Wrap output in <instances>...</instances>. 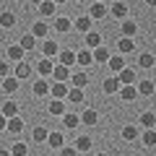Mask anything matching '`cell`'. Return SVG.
I'll use <instances>...</instances> for the list:
<instances>
[{
    "mask_svg": "<svg viewBox=\"0 0 156 156\" xmlns=\"http://www.w3.org/2000/svg\"><path fill=\"white\" fill-rule=\"evenodd\" d=\"M117 81H120L122 86H133V83H135V70H133V68H128V65H125L122 70L117 73Z\"/></svg>",
    "mask_w": 156,
    "mask_h": 156,
    "instance_id": "6da1fadb",
    "label": "cell"
},
{
    "mask_svg": "<svg viewBox=\"0 0 156 156\" xmlns=\"http://www.w3.org/2000/svg\"><path fill=\"white\" fill-rule=\"evenodd\" d=\"M31 76V65H29L26 60H21L16 65V70H13V78H18V81H26V78Z\"/></svg>",
    "mask_w": 156,
    "mask_h": 156,
    "instance_id": "7a4b0ae2",
    "label": "cell"
},
{
    "mask_svg": "<svg viewBox=\"0 0 156 156\" xmlns=\"http://www.w3.org/2000/svg\"><path fill=\"white\" fill-rule=\"evenodd\" d=\"M52 78H55V83H65L68 78H70V70L65 65H55L52 68Z\"/></svg>",
    "mask_w": 156,
    "mask_h": 156,
    "instance_id": "3957f363",
    "label": "cell"
},
{
    "mask_svg": "<svg viewBox=\"0 0 156 156\" xmlns=\"http://www.w3.org/2000/svg\"><path fill=\"white\" fill-rule=\"evenodd\" d=\"M50 148H62L65 146V135L62 133H47V140H44Z\"/></svg>",
    "mask_w": 156,
    "mask_h": 156,
    "instance_id": "277c9868",
    "label": "cell"
},
{
    "mask_svg": "<svg viewBox=\"0 0 156 156\" xmlns=\"http://www.w3.org/2000/svg\"><path fill=\"white\" fill-rule=\"evenodd\" d=\"M120 86H122V83L117 81V76H112V78H107L104 83H101V89H104V94H112V96H115L117 91H120Z\"/></svg>",
    "mask_w": 156,
    "mask_h": 156,
    "instance_id": "5b68a950",
    "label": "cell"
},
{
    "mask_svg": "<svg viewBox=\"0 0 156 156\" xmlns=\"http://www.w3.org/2000/svg\"><path fill=\"white\" fill-rule=\"evenodd\" d=\"M107 65H109V70H112V73H120V70L125 68V57H122V55H109Z\"/></svg>",
    "mask_w": 156,
    "mask_h": 156,
    "instance_id": "8992f818",
    "label": "cell"
},
{
    "mask_svg": "<svg viewBox=\"0 0 156 156\" xmlns=\"http://www.w3.org/2000/svg\"><path fill=\"white\" fill-rule=\"evenodd\" d=\"M107 13H109V11H107L104 3H94V5L89 8V18H96V21H99V18H104Z\"/></svg>",
    "mask_w": 156,
    "mask_h": 156,
    "instance_id": "52a82bcc",
    "label": "cell"
},
{
    "mask_svg": "<svg viewBox=\"0 0 156 156\" xmlns=\"http://www.w3.org/2000/svg\"><path fill=\"white\" fill-rule=\"evenodd\" d=\"M47 34H50V26H47L44 21H37V23H34V29H31V37L34 39H44Z\"/></svg>",
    "mask_w": 156,
    "mask_h": 156,
    "instance_id": "ba28073f",
    "label": "cell"
},
{
    "mask_svg": "<svg viewBox=\"0 0 156 156\" xmlns=\"http://www.w3.org/2000/svg\"><path fill=\"white\" fill-rule=\"evenodd\" d=\"M5 130H8V133H13V135H18V133H21V130H23V120H21V117H11V120H8V125H5Z\"/></svg>",
    "mask_w": 156,
    "mask_h": 156,
    "instance_id": "9c48e42d",
    "label": "cell"
},
{
    "mask_svg": "<svg viewBox=\"0 0 156 156\" xmlns=\"http://www.w3.org/2000/svg\"><path fill=\"white\" fill-rule=\"evenodd\" d=\"M39 16L42 18L55 16V3H52V0H42V3H39Z\"/></svg>",
    "mask_w": 156,
    "mask_h": 156,
    "instance_id": "30bf717a",
    "label": "cell"
},
{
    "mask_svg": "<svg viewBox=\"0 0 156 156\" xmlns=\"http://www.w3.org/2000/svg\"><path fill=\"white\" fill-rule=\"evenodd\" d=\"M50 94H52V99H65V96H68V86L65 83H52L50 86Z\"/></svg>",
    "mask_w": 156,
    "mask_h": 156,
    "instance_id": "8fae6325",
    "label": "cell"
},
{
    "mask_svg": "<svg viewBox=\"0 0 156 156\" xmlns=\"http://www.w3.org/2000/svg\"><path fill=\"white\" fill-rule=\"evenodd\" d=\"M57 52H60V47H57V42H50V39H47V42H44V47H42V55H44L47 60H52V57H55Z\"/></svg>",
    "mask_w": 156,
    "mask_h": 156,
    "instance_id": "7c38bea8",
    "label": "cell"
},
{
    "mask_svg": "<svg viewBox=\"0 0 156 156\" xmlns=\"http://www.w3.org/2000/svg\"><path fill=\"white\" fill-rule=\"evenodd\" d=\"M117 94H120V99H122V101H133L135 96H138V91H135V86H120Z\"/></svg>",
    "mask_w": 156,
    "mask_h": 156,
    "instance_id": "4fadbf2b",
    "label": "cell"
},
{
    "mask_svg": "<svg viewBox=\"0 0 156 156\" xmlns=\"http://www.w3.org/2000/svg\"><path fill=\"white\" fill-rule=\"evenodd\" d=\"M73 29V23H70V18H65V16H60V18H55V31H60V34H68Z\"/></svg>",
    "mask_w": 156,
    "mask_h": 156,
    "instance_id": "5bb4252c",
    "label": "cell"
},
{
    "mask_svg": "<svg viewBox=\"0 0 156 156\" xmlns=\"http://www.w3.org/2000/svg\"><path fill=\"white\" fill-rule=\"evenodd\" d=\"M86 44H89L91 50L101 47V34H99V31H86Z\"/></svg>",
    "mask_w": 156,
    "mask_h": 156,
    "instance_id": "9a60e30c",
    "label": "cell"
},
{
    "mask_svg": "<svg viewBox=\"0 0 156 156\" xmlns=\"http://www.w3.org/2000/svg\"><path fill=\"white\" fill-rule=\"evenodd\" d=\"M0 115L5 117V120L16 117V115H18V104H16V101H5V104H3V112H0Z\"/></svg>",
    "mask_w": 156,
    "mask_h": 156,
    "instance_id": "2e32d148",
    "label": "cell"
},
{
    "mask_svg": "<svg viewBox=\"0 0 156 156\" xmlns=\"http://www.w3.org/2000/svg\"><path fill=\"white\" fill-rule=\"evenodd\" d=\"M57 55H60V62H57V65H65V68H70L73 62H76V52H73V50H65V52H57Z\"/></svg>",
    "mask_w": 156,
    "mask_h": 156,
    "instance_id": "e0dca14e",
    "label": "cell"
},
{
    "mask_svg": "<svg viewBox=\"0 0 156 156\" xmlns=\"http://www.w3.org/2000/svg\"><path fill=\"white\" fill-rule=\"evenodd\" d=\"M52 68H55V65H52V60H47V57L37 62V73H39V76H52Z\"/></svg>",
    "mask_w": 156,
    "mask_h": 156,
    "instance_id": "ac0fdd59",
    "label": "cell"
},
{
    "mask_svg": "<svg viewBox=\"0 0 156 156\" xmlns=\"http://www.w3.org/2000/svg\"><path fill=\"white\" fill-rule=\"evenodd\" d=\"M34 94H37V96H47V94H50V83H47L44 78L34 81Z\"/></svg>",
    "mask_w": 156,
    "mask_h": 156,
    "instance_id": "d6986e66",
    "label": "cell"
},
{
    "mask_svg": "<svg viewBox=\"0 0 156 156\" xmlns=\"http://www.w3.org/2000/svg\"><path fill=\"white\" fill-rule=\"evenodd\" d=\"M34 44H37V39H34L31 34H23L21 42H18V47H21L23 52H31V50H34Z\"/></svg>",
    "mask_w": 156,
    "mask_h": 156,
    "instance_id": "ffe728a7",
    "label": "cell"
},
{
    "mask_svg": "<svg viewBox=\"0 0 156 156\" xmlns=\"http://www.w3.org/2000/svg\"><path fill=\"white\" fill-rule=\"evenodd\" d=\"M3 89H5V94H13V91H18V78L5 76V78H3Z\"/></svg>",
    "mask_w": 156,
    "mask_h": 156,
    "instance_id": "44dd1931",
    "label": "cell"
},
{
    "mask_svg": "<svg viewBox=\"0 0 156 156\" xmlns=\"http://www.w3.org/2000/svg\"><path fill=\"white\" fill-rule=\"evenodd\" d=\"M109 55H112V52L107 50V47H96V50L91 52V57H94L96 62H107V60H109Z\"/></svg>",
    "mask_w": 156,
    "mask_h": 156,
    "instance_id": "7402d4cb",
    "label": "cell"
},
{
    "mask_svg": "<svg viewBox=\"0 0 156 156\" xmlns=\"http://www.w3.org/2000/svg\"><path fill=\"white\" fill-rule=\"evenodd\" d=\"M70 78H73V89H83L89 83V76L86 73H70Z\"/></svg>",
    "mask_w": 156,
    "mask_h": 156,
    "instance_id": "603a6c76",
    "label": "cell"
},
{
    "mask_svg": "<svg viewBox=\"0 0 156 156\" xmlns=\"http://www.w3.org/2000/svg\"><path fill=\"white\" fill-rule=\"evenodd\" d=\"M135 31H138V23H135V21H122V37L133 39Z\"/></svg>",
    "mask_w": 156,
    "mask_h": 156,
    "instance_id": "cb8c5ba5",
    "label": "cell"
},
{
    "mask_svg": "<svg viewBox=\"0 0 156 156\" xmlns=\"http://www.w3.org/2000/svg\"><path fill=\"white\" fill-rule=\"evenodd\" d=\"M117 50L122 52V55H125V52H133L135 50V42H133V39H128V37H122L120 42H117Z\"/></svg>",
    "mask_w": 156,
    "mask_h": 156,
    "instance_id": "d4e9b609",
    "label": "cell"
},
{
    "mask_svg": "<svg viewBox=\"0 0 156 156\" xmlns=\"http://www.w3.org/2000/svg\"><path fill=\"white\" fill-rule=\"evenodd\" d=\"M0 26H5V29L16 26V16H13L11 11H3V13H0Z\"/></svg>",
    "mask_w": 156,
    "mask_h": 156,
    "instance_id": "484cf974",
    "label": "cell"
},
{
    "mask_svg": "<svg viewBox=\"0 0 156 156\" xmlns=\"http://www.w3.org/2000/svg\"><path fill=\"white\" fill-rule=\"evenodd\" d=\"M62 125H65V128H78V125H81V117H78V115H73V112H70V115H62Z\"/></svg>",
    "mask_w": 156,
    "mask_h": 156,
    "instance_id": "4316f807",
    "label": "cell"
},
{
    "mask_svg": "<svg viewBox=\"0 0 156 156\" xmlns=\"http://www.w3.org/2000/svg\"><path fill=\"white\" fill-rule=\"evenodd\" d=\"M76 62L78 65H91V62H94V57H91V52H86V50H81V52H76Z\"/></svg>",
    "mask_w": 156,
    "mask_h": 156,
    "instance_id": "83f0119b",
    "label": "cell"
},
{
    "mask_svg": "<svg viewBox=\"0 0 156 156\" xmlns=\"http://www.w3.org/2000/svg\"><path fill=\"white\" fill-rule=\"evenodd\" d=\"M8 57H11L13 62H21L23 60V50L18 44H11V47H8Z\"/></svg>",
    "mask_w": 156,
    "mask_h": 156,
    "instance_id": "f1b7e54d",
    "label": "cell"
},
{
    "mask_svg": "<svg viewBox=\"0 0 156 156\" xmlns=\"http://www.w3.org/2000/svg\"><path fill=\"white\" fill-rule=\"evenodd\" d=\"M68 101L81 104V101H83V89H68Z\"/></svg>",
    "mask_w": 156,
    "mask_h": 156,
    "instance_id": "f546056e",
    "label": "cell"
},
{
    "mask_svg": "<svg viewBox=\"0 0 156 156\" xmlns=\"http://www.w3.org/2000/svg\"><path fill=\"white\" fill-rule=\"evenodd\" d=\"M154 122H156V115H154V112H143V115H140V125H143L146 130L154 128Z\"/></svg>",
    "mask_w": 156,
    "mask_h": 156,
    "instance_id": "4dcf8cb0",
    "label": "cell"
},
{
    "mask_svg": "<svg viewBox=\"0 0 156 156\" xmlns=\"http://www.w3.org/2000/svg\"><path fill=\"white\" fill-rule=\"evenodd\" d=\"M96 120H99V115H96L94 109H86L83 115H81V122L83 125H96Z\"/></svg>",
    "mask_w": 156,
    "mask_h": 156,
    "instance_id": "1f68e13d",
    "label": "cell"
},
{
    "mask_svg": "<svg viewBox=\"0 0 156 156\" xmlns=\"http://www.w3.org/2000/svg\"><path fill=\"white\" fill-rule=\"evenodd\" d=\"M91 148V138L89 135H78L76 138V151H89Z\"/></svg>",
    "mask_w": 156,
    "mask_h": 156,
    "instance_id": "d6a6232c",
    "label": "cell"
},
{
    "mask_svg": "<svg viewBox=\"0 0 156 156\" xmlns=\"http://www.w3.org/2000/svg\"><path fill=\"white\" fill-rule=\"evenodd\" d=\"M154 62H156V57L151 55V52H143V55L138 57V65L140 68H154Z\"/></svg>",
    "mask_w": 156,
    "mask_h": 156,
    "instance_id": "836d02e7",
    "label": "cell"
},
{
    "mask_svg": "<svg viewBox=\"0 0 156 156\" xmlns=\"http://www.w3.org/2000/svg\"><path fill=\"white\" fill-rule=\"evenodd\" d=\"M112 16L115 18H125L128 16V5H125V3H115V5H112Z\"/></svg>",
    "mask_w": 156,
    "mask_h": 156,
    "instance_id": "e575fe53",
    "label": "cell"
},
{
    "mask_svg": "<svg viewBox=\"0 0 156 156\" xmlns=\"http://www.w3.org/2000/svg\"><path fill=\"white\" fill-rule=\"evenodd\" d=\"M50 115H65V104L60 99H52L50 101Z\"/></svg>",
    "mask_w": 156,
    "mask_h": 156,
    "instance_id": "d590c367",
    "label": "cell"
},
{
    "mask_svg": "<svg viewBox=\"0 0 156 156\" xmlns=\"http://www.w3.org/2000/svg\"><path fill=\"white\" fill-rule=\"evenodd\" d=\"M135 91H138V94H143V96H151V94H154V83H151V81H140Z\"/></svg>",
    "mask_w": 156,
    "mask_h": 156,
    "instance_id": "8d00e7d4",
    "label": "cell"
},
{
    "mask_svg": "<svg viewBox=\"0 0 156 156\" xmlns=\"http://www.w3.org/2000/svg\"><path fill=\"white\" fill-rule=\"evenodd\" d=\"M76 29H78V31H89V29H91V18H89V16L76 18Z\"/></svg>",
    "mask_w": 156,
    "mask_h": 156,
    "instance_id": "74e56055",
    "label": "cell"
},
{
    "mask_svg": "<svg viewBox=\"0 0 156 156\" xmlns=\"http://www.w3.org/2000/svg\"><path fill=\"white\" fill-rule=\"evenodd\" d=\"M31 138H34V143H44L47 140V128H34Z\"/></svg>",
    "mask_w": 156,
    "mask_h": 156,
    "instance_id": "f35d334b",
    "label": "cell"
},
{
    "mask_svg": "<svg viewBox=\"0 0 156 156\" xmlns=\"http://www.w3.org/2000/svg\"><path fill=\"white\" fill-rule=\"evenodd\" d=\"M143 146H146V148L156 146V133H154V128H151V130H146V133H143Z\"/></svg>",
    "mask_w": 156,
    "mask_h": 156,
    "instance_id": "ab89813d",
    "label": "cell"
},
{
    "mask_svg": "<svg viewBox=\"0 0 156 156\" xmlns=\"http://www.w3.org/2000/svg\"><path fill=\"white\" fill-rule=\"evenodd\" d=\"M29 154V148H26V143H13V148H11V156H26Z\"/></svg>",
    "mask_w": 156,
    "mask_h": 156,
    "instance_id": "60d3db41",
    "label": "cell"
},
{
    "mask_svg": "<svg viewBox=\"0 0 156 156\" xmlns=\"http://www.w3.org/2000/svg\"><path fill=\"white\" fill-rule=\"evenodd\" d=\"M135 135H138V130H135L133 125H125L122 128V138L125 140H135Z\"/></svg>",
    "mask_w": 156,
    "mask_h": 156,
    "instance_id": "b9f144b4",
    "label": "cell"
},
{
    "mask_svg": "<svg viewBox=\"0 0 156 156\" xmlns=\"http://www.w3.org/2000/svg\"><path fill=\"white\" fill-rule=\"evenodd\" d=\"M60 156H78V151L70 148V146H62V148H60Z\"/></svg>",
    "mask_w": 156,
    "mask_h": 156,
    "instance_id": "7bdbcfd3",
    "label": "cell"
},
{
    "mask_svg": "<svg viewBox=\"0 0 156 156\" xmlns=\"http://www.w3.org/2000/svg\"><path fill=\"white\" fill-rule=\"evenodd\" d=\"M5 76H11V68H8V62L0 60V78H5Z\"/></svg>",
    "mask_w": 156,
    "mask_h": 156,
    "instance_id": "ee69618b",
    "label": "cell"
},
{
    "mask_svg": "<svg viewBox=\"0 0 156 156\" xmlns=\"http://www.w3.org/2000/svg\"><path fill=\"white\" fill-rule=\"evenodd\" d=\"M5 125H8V120H5L3 115H0V130H5Z\"/></svg>",
    "mask_w": 156,
    "mask_h": 156,
    "instance_id": "f6af8a7d",
    "label": "cell"
},
{
    "mask_svg": "<svg viewBox=\"0 0 156 156\" xmlns=\"http://www.w3.org/2000/svg\"><path fill=\"white\" fill-rule=\"evenodd\" d=\"M0 156H11V151H5V148H0Z\"/></svg>",
    "mask_w": 156,
    "mask_h": 156,
    "instance_id": "bcb514c9",
    "label": "cell"
},
{
    "mask_svg": "<svg viewBox=\"0 0 156 156\" xmlns=\"http://www.w3.org/2000/svg\"><path fill=\"white\" fill-rule=\"evenodd\" d=\"M52 3H55V5H62V3H68V0H52Z\"/></svg>",
    "mask_w": 156,
    "mask_h": 156,
    "instance_id": "7dc6e473",
    "label": "cell"
},
{
    "mask_svg": "<svg viewBox=\"0 0 156 156\" xmlns=\"http://www.w3.org/2000/svg\"><path fill=\"white\" fill-rule=\"evenodd\" d=\"M29 3H34V5H39V3H42V0H29Z\"/></svg>",
    "mask_w": 156,
    "mask_h": 156,
    "instance_id": "c3c4849f",
    "label": "cell"
},
{
    "mask_svg": "<svg viewBox=\"0 0 156 156\" xmlns=\"http://www.w3.org/2000/svg\"><path fill=\"white\" fill-rule=\"evenodd\" d=\"M146 3H148V5H156V0H146Z\"/></svg>",
    "mask_w": 156,
    "mask_h": 156,
    "instance_id": "681fc988",
    "label": "cell"
},
{
    "mask_svg": "<svg viewBox=\"0 0 156 156\" xmlns=\"http://www.w3.org/2000/svg\"><path fill=\"white\" fill-rule=\"evenodd\" d=\"M96 156H107V154H96Z\"/></svg>",
    "mask_w": 156,
    "mask_h": 156,
    "instance_id": "f907efd6",
    "label": "cell"
},
{
    "mask_svg": "<svg viewBox=\"0 0 156 156\" xmlns=\"http://www.w3.org/2000/svg\"><path fill=\"white\" fill-rule=\"evenodd\" d=\"M96 3H101V0H96Z\"/></svg>",
    "mask_w": 156,
    "mask_h": 156,
    "instance_id": "816d5d0a",
    "label": "cell"
}]
</instances>
